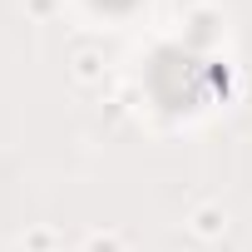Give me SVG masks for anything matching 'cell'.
<instances>
[{"label":"cell","instance_id":"7a4b0ae2","mask_svg":"<svg viewBox=\"0 0 252 252\" xmlns=\"http://www.w3.org/2000/svg\"><path fill=\"white\" fill-rule=\"evenodd\" d=\"M89 5H94V10H104V15H129L139 0H89Z\"/></svg>","mask_w":252,"mask_h":252},{"label":"cell","instance_id":"6da1fadb","mask_svg":"<svg viewBox=\"0 0 252 252\" xmlns=\"http://www.w3.org/2000/svg\"><path fill=\"white\" fill-rule=\"evenodd\" d=\"M222 84H227L222 64L203 60V55L188 50V45H168V50H158L154 64H149V94H154L168 114H193V109H203Z\"/></svg>","mask_w":252,"mask_h":252}]
</instances>
